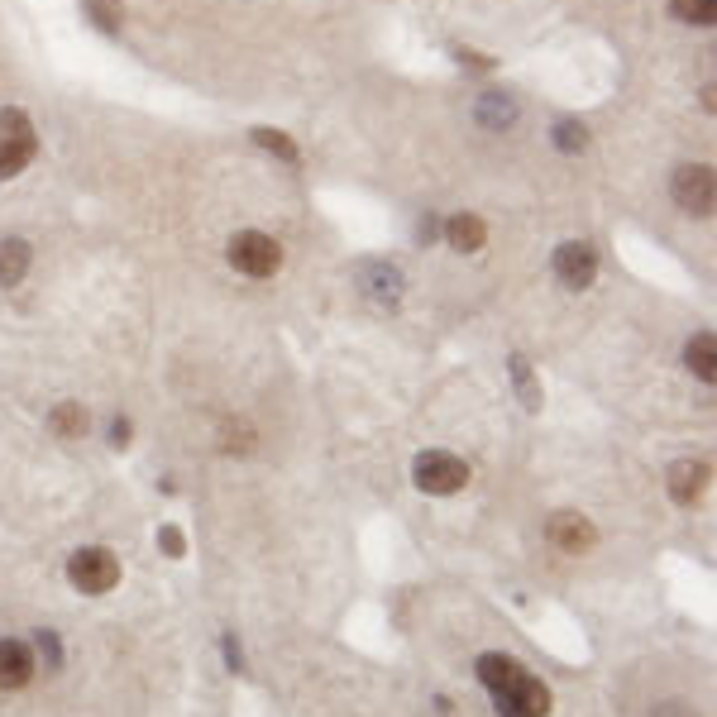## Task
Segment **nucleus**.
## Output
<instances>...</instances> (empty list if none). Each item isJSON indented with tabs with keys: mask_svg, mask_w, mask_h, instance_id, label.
I'll return each instance as SVG.
<instances>
[{
	"mask_svg": "<svg viewBox=\"0 0 717 717\" xmlns=\"http://www.w3.org/2000/svg\"><path fill=\"white\" fill-rule=\"evenodd\" d=\"M412 483L426 493V498H455L464 493V483H469V464L450 450H426V455H416L412 464Z\"/></svg>",
	"mask_w": 717,
	"mask_h": 717,
	"instance_id": "f257e3e1",
	"label": "nucleus"
},
{
	"mask_svg": "<svg viewBox=\"0 0 717 717\" xmlns=\"http://www.w3.org/2000/svg\"><path fill=\"white\" fill-rule=\"evenodd\" d=\"M67 579L77 593H87V598H101L110 588L120 584V560H115V550L106 545H82V550H72V560H67Z\"/></svg>",
	"mask_w": 717,
	"mask_h": 717,
	"instance_id": "f03ea898",
	"label": "nucleus"
},
{
	"mask_svg": "<svg viewBox=\"0 0 717 717\" xmlns=\"http://www.w3.org/2000/svg\"><path fill=\"white\" fill-rule=\"evenodd\" d=\"M550 684L545 679H536V674L526 670H517L507 684H498L493 689V708H498V717H545L550 713Z\"/></svg>",
	"mask_w": 717,
	"mask_h": 717,
	"instance_id": "7ed1b4c3",
	"label": "nucleus"
},
{
	"mask_svg": "<svg viewBox=\"0 0 717 717\" xmlns=\"http://www.w3.org/2000/svg\"><path fill=\"white\" fill-rule=\"evenodd\" d=\"M230 263H235L244 278H273L278 273V263H283V249H278V239L263 235V230H239L230 239Z\"/></svg>",
	"mask_w": 717,
	"mask_h": 717,
	"instance_id": "20e7f679",
	"label": "nucleus"
},
{
	"mask_svg": "<svg viewBox=\"0 0 717 717\" xmlns=\"http://www.w3.org/2000/svg\"><path fill=\"white\" fill-rule=\"evenodd\" d=\"M34 125L24 110H0V182L5 177H20L34 158Z\"/></svg>",
	"mask_w": 717,
	"mask_h": 717,
	"instance_id": "39448f33",
	"label": "nucleus"
},
{
	"mask_svg": "<svg viewBox=\"0 0 717 717\" xmlns=\"http://www.w3.org/2000/svg\"><path fill=\"white\" fill-rule=\"evenodd\" d=\"M670 192H674V206H679V211L708 216V211H713V168H708V163H679Z\"/></svg>",
	"mask_w": 717,
	"mask_h": 717,
	"instance_id": "423d86ee",
	"label": "nucleus"
},
{
	"mask_svg": "<svg viewBox=\"0 0 717 717\" xmlns=\"http://www.w3.org/2000/svg\"><path fill=\"white\" fill-rule=\"evenodd\" d=\"M550 268H555V278H560L569 292H584V287L598 278V254H593V244H584V239H565V244L555 249Z\"/></svg>",
	"mask_w": 717,
	"mask_h": 717,
	"instance_id": "0eeeda50",
	"label": "nucleus"
},
{
	"mask_svg": "<svg viewBox=\"0 0 717 717\" xmlns=\"http://www.w3.org/2000/svg\"><path fill=\"white\" fill-rule=\"evenodd\" d=\"M354 283H359V292L378 306L402 302V268L388 263V259H364L359 268H354Z\"/></svg>",
	"mask_w": 717,
	"mask_h": 717,
	"instance_id": "6e6552de",
	"label": "nucleus"
},
{
	"mask_svg": "<svg viewBox=\"0 0 717 717\" xmlns=\"http://www.w3.org/2000/svg\"><path fill=\"white\" fill-rule=\"evenodd\" d=\"M34 670H39L34 646L20 641V636H0V694H20V689H29Z\"/></svg>",
	"mask_w": 717,
	"mask_h": 717,
	"instance_id": "1a4fd4ad",
	"label": "nucleus"
},
{
	"mask_svg": "<svg viewBox=\"0 0 717 717\" xmlns=\"http://www.w3.org/2000/svg\"><path fill=\"white\" fill-rule=\"evenodd\" d=\"M545 541L555 545V550H565V555H584V550L598 545V526L588 522L584 512H555L545 522Z\"/></svg>",
	"mask_w": 717,
	"mask_h": 717,
	"instance_id": "9d476101",
	"label": "nucleus"
},
{
	"mask_svg": "<svg viewBox=\"0 0 717 717\" xmlns=\"http://www.w3.org/2000/svg\"><path fill=\"white\" fill-rule=\"evenodd\" d=\"M665 488H670V498L679 502V507H694V502L703 498V488H708V464H698V459H679V464H670Z\"/></svg>",
	"mask_w": 717,
	"mask_h": 717,
	"instance_id": "9b49d317",
	"label": "nucleus"
},
{
	"mask_svg": "<svg viewBox=\"0 0 717 717\" xmlns=\"http://www.w3.org/2000/svg\"><path fill=\"white\" fill-rule=\"evenodd\" d=\"M474 115H478V125H483V130H507V125L517 120V101H512L507 91H483V96H478V106H474Z\"/></svg>",
	"mask_w": 717,
	"mask_h": 717,
	"instance_id": "f8f14e48",
	"label": "nucleus"
},
{
	"mask_svg": "<svg viewBox=\"0 0 717 717\" xmlns=\"http://www.w3.org/2000/svg\"><path fill=\"white\" fill-rule=\"evenodd\" d=\"M684 364H689V373H694L698 383H713V378H717V340H713V330H703V335H694V340H689V349H684Z\"/></svg>",
	"mask_w": 717,
	"mask_h": 717,
	"instance_id": "ddd939ff",
	"label": "nucleus"
},
{
	"mask_svg": "<svg viewBox=\"0 0 717 717\" xmlns=\"http://www.w3.org/2000/svg\"><path fill=\"white\" fill-rule=\"evenodd\" d=\"M87 426H91V416H87V407H82V402H58V407L48 412V431L63 435V440H82V435H87Z\"/></svg>",
	"mask_w": 717,
	"mask_h": 717,
	"instance_id": "4468645a",
	"label": "nucleus"
},
{
	"mask_svg": "<svg viewBox=\"0 0 717 717\" xmlns=\"http://www.w3.org/2000/svg\"><path fill=\"white\" fill-rule=\"evenodd\" d=\"M445 239L455 244L459 254H478L483 239H488V230H483V220L478 216H450L445 220Z\"/></svg>",
	"mask_w": 717,
	"mask_h": 717,
	"instance_id": "2eb2a0df",
	"label": "nucleus"
},
{
	"mask_svg": "<svg viewBox=\"0 0 717 717\" xmlns=\"http://www.w3.org/2000/svg\"><path fill=\"white\" fill-rule=\"evenodd\" d=\"M29 273V244L24 239H0V287H15Z\"/></svg>",
	"mask_w": 717,
	"mask_h": 717,
	"instance_id": "dca6fc26",
	"label": "nucleus"
},
{
	"mask_svg": "<svg viewBox=\"0 0 717 717\" xmlns=\"http://www.w3.org/2000/svg\"><path fill=\"white\" fill-rule=\"evenodd\" d=\"M254 445H259V435H254L249 421H225V426H220V450H225V455H249Z\"/></svg>",
	"mask_w": 717,
	"mask_h": 717,
	"instance_id": "f3484780",
	"label": "nucleus"
},
{
	"mask_svg": "<svg viewBox=\"0 0 717 717\" xmlns=\"http://www.w3.org/2000/svg\"><path fill=\"white\" fill-rule=\"evenodd\" d=\"M507 369H512V378H517L522 402L536 412V407H541V388H536V378H531V369H526V359H522V354H512V359H507Z\"/></svg>",
	"mask_w": 717,
	"mask_h": 717,
	"instance_id": "a211bd4d",
	"label": "nucleus"
},
{
	"mask_svg": "<svg viewBox=\"0 0 717 717\" xmlns=\"http://www.w3.org/2000/svg\"><path fill=\"white\" fill-rule=\"evenodd\" d=\"M34 660H44L48 670H63V636H58V631H39V636H34Z\"/></svg>",
	"mask_w": 717,
	"mask_h": 717,
	"instance_id": "6ab92c4d",
	"label": "nucleus"
},
{
	"mask_svg": "<svg viewBox=\"0 0 717 717\" xmlns=\"http://www.w3.org/2000/svg\"><path fill=\"white\" fill-rule=\"evenodd\" d=\"M670 10H674V15H679L684 24H713L717 0H670Z\"/></svg>",
	"mask_w": 717,
	"mask_h": 717,
	"instance_id": "aec40b11",
	"label": "nucleus"
},
{
	"mask_svg": "<svg viewBox=\"0 0 717 717\" xmlns=\"http://www.w3.org/2000/svg\"><path fill=\"white\" fill-rule=\"evenodd\" d=\"M254 144H259V149H268V153H278L283 163H297V144H292L287 134L268 130V125H259V130H254Z\"/></svg>",
	"mask_w": 717,
	"mask_h": 717,
	"instance_id": "412c9836",
	"label": "nucleus"
},
{
	"mask_svg": "<svg viewBox=\"0 0 717 717\" xmlns=\"http://www.w3.org/2000/svg\"><path fill=\"white\" fill-rule=\"evenodd\" d=\"M550 134H555V149H565V153H584L588 149V130L579 125V120H560Z\"/></svg>",
	"mask_w": 717,
	"mask_h": 717,
	"instance_id": "4be33fe9",
	"label": "nucleus"
},
{
	"mask_svg": "<svg viewBox=\"0 0 717 717\" xmlns=\"http://www.w3.org/2000/svg\"><path fill=\"white\" fill-rule=\"evenodd\" d=\"M158 545H163V555H168V560H182V555H187V541H182V531H177V526H163V531H158Z\"/></svg>",
	"mask_w": 717,
	"mask_h": 717,
	"instance_id": "5701e85b",
	"label": "nucleus"
},
{
	"mask_svg": "<svg viewBox=\"0 0 717 717\" xmlns=\"http://www.w3.org/2000/svg\"><path fill=\"white\" fill-rule=\"evenodd\" d=\"M87 15H91L96 24H101L106 34H115V10H110L106 0H91V5H87Z\"/></svg>",
	"mask_w": 717,
	"mask_h": 717,
	"instance_id": "b1692460",
	"label": "nucleus"
},
{
	"mask_svg": "<svg viewBox=\"0 0 717 717\" xmlns=\"http://www.w3.org/2000/svg\"><path fill=\"white\" fill-rule=\"evenodd\" d=\"M655 717H698L684 698H665V703H655Z\"/></svg>",
	"mask_w": 717,
	"mask_h": 717,
	"instance_id": "393cba45",
	"label": "nucleus"
},
{
	"mask_svg": "<svg viewBox=\"0 0 717 717\" xmlns=\"http://www.w3.org/2000/svg\"><path fill=\"white\" fill-rule=\"evenodd\" d=\"M110 445H115V450H125V445H130V421H125V416H115V421H110Z\"/></svg>",
	"mask_w": 717,
	"mask_h": 717,
	"instance_id": "a878e982",
	"label": "nucleus"
},
{
	"mask_svg": "<svg viewBox=\"0 0 717 717\" xmlns=\"http://www.w3.org/2000/svg\"><path fill=\"white\" fill-rule=\"evenodd\" d=\"M225 660H230V670H244V651L235 646V636H225Z\"/></svg>",
	"mask_w": 717,
	"mask_h": 717,
	"instance_id": "bb28decb",
	"label": "nucleus"
}]
</instances>
